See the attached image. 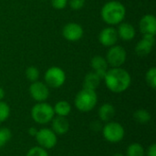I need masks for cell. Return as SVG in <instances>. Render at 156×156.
Returning a JSON list of instances; mask_svg holds the SVG:
<instances>
[{"instance_id": "6", "label": "cell", "mask_w": 156, "mask_h": 156, "mask_svg": "<svg viewBox=\"0 0 156 156\" xmlns=\"http://www.w3.org/2000/svg\"><path fill=\"white\" fill-rule=\"evenodd\" d=\"M44 80L48 87L58 89L63 86L66 81V73L61 68L53 66L48 69L45 72Z\"/></svg>"}, {"instance_id": "25", "label": "cell", "mask_w": 156, "mask_h": 156, "mask_svg": "<svg viewBox=\"0 0 156 156\" xmlns=\"http://www.w3.org/2000/svg\"><path fill=\"white\" fill-rule=\"evenodd\" d=\"M39 75H40V72H39L38 69L34 66H30L26 69V77L30 82L38 80Z\"/></svg>"}, {"instance_id": "12", "label": "cell", "mask_w": 156, "mask_h": 156, "mask_svg": "<svg viewBox=\"0 0 156 156\" xmlns=\"http://www.w3.org/2000/svg\"><path fill=\"white\" fill-rule=\"evenodd\" d=\"M118 33L117 30L112 27H108L103 28L99 34V41L104 47H112L116 45L118 41Z\"/></svg>"}, {"instance_id": "11", "label": "cell", "mask_w": 156, "mask_h": 156, "mask_svg": "<svg viewBox=\"0 0 156 156\" xmlns=\"http://www.w3.org/2000/svg\"><path fill=\"white\" fill-rule=\"evenodd\" d=\"M155 43V36L154 35H144L143 38L138 41L135 46V53L139 57H145L148 56Z\"/></svg>"}, {"instance_id": "29", "label": "cell", "mask_w": 156, "mask_h": 156, "mask_svg": "<svg viewBox=\"0 0 156 156\" xmlns=\"http://www.w3.org/2000/svg\"><path fill=\"white\" fill-rule=\"evenodd\" d=\"M102 126L103 125L101 124V121H93L90 124V128L92 131H94V132H101Z\"/></svg>"}, {"instance_id": "3", "label": "cell", "mask_w": 156, "mask_h": 156, "mask_svg": "<svg viewBox=\"0 0 156 156\" xmlns=\"http://www.w3.org/2000/svg\"><path fill=\"white\" fill-rule=\"evenodd\" d=\"M98 103V95L96 90L82 88L74 99L75 107L81 112L92 111Z\"/></svg>"}, {"instance_id": "14", "label": "cell", "mask_w": 156, "mask_h": 156, "mask_svg": "<svg viewBox=\"0 0 156 156\" xmlns=\"http://www.w3.org/2000/svg\"><path fill=\"white\" fill-rule=\"evenodd\" d=\"M90 66H91L93 71L101 80H103L106 75V72L108 70V67H109L106 58L102 56L96 55L90 59Z\"/></svg>"}, {"instance_id": "30", "label": "cell", "mask_w": 156, "mask_h": 156, "mask_svg": "<svg viewBox=\"0 0 156 156\" xmlns=\"http://www.w3.org/2000/svg\"><path fill=\"white\" fill-rule=\"evenodd\" d=\"M145 156H156V144H152L145 150Z\"/></svg>"}, {"instance_id": "20", "label": "cell", "mask_w": 156, "mask_h": 156, "mask_svg": "<svg viewBox=\"0 0 156 156\" xmlns=\"http://www.w3.org/2000/svg\"><path fill=\"white\" fill-rule=\"evenodd\" d=\"M133 119L140 124H146L152 120V114L145 109H139L133 112Z\"/></svg>"}, {"instance_id": "7", "label": "cell", "mask_w": 156, "mask_h": 156, "mask_svg": "<svg viewBox=\"0 0 156 156\" xmlns=\"http://www.w3.org/2000/svg\"><path fill=\"white\" fill-rule=\"evenodd\" d=\"M35 138L38 146L46 150H50L54 148L58 144V135L51 130V128L39 129Z\"/></svg>"}, {"instance_id": "8", "label": "cell", "mask_w": 156, "mask_h": 156, "mask_svg": "<svg viewBox=\"0 0 156 156\" xmlns=\"http://www.w3.org/2000/svg\"><path fill=\"white\" fill-rule=\"evenodd\" d=\"M105 58L109 66H111L112 68H119L125 63L127 53L124 48H122V46L114 45L112 47H110Z\"/></svg>"}, {"instance_id": "21", "label": "cell", "mask_w": 156, "mask_h": 156, "mask_svg": "<svg viewBox=\"0 0 156 156\" xmlns=\"http://www.w3.org/2000/svg\"><path fill=\"white\" fill-rule=\"evenodd\" d=\"M126 156H145V149L139 143L131 144L126 149Z\"/></svg>"}, {"instance_id": "9", "label": "cell", "mask_w": 156, "mask_h": 156, "mask_svg": "<svg viewBox=\"0 0 156 156\" xmlns=\"http://www.w3.org/2000/svg\"><path fill=\"white\" fill-rule=\"evenodd\" d=\"M28 91L31 98L37 102L46 101L49 97V87L42 81L31 82Z\"/></svg>"}, {"instance_id": "4", "label": "cell", "mask_w": 156, "mask_h": 156, "mask_svg": "<svg viewBox=\"0 0 156 156\" xmlns=\"http://www.w3.org/2000/svg\"><path fill=\"white\" fill-rule=\"evenodd\" d=\"M54 117L53 106L46 101L37 102L31 109V118L37 124L45 125L49 123Z\"/></svg>"}, {"instance_id": "33", "label": "cell", "mask_w": 156, "mask_h": 156, "mask_svg": "<svg viewBox=\"0 0 156 156\" xmlns=\"http://www.w3.org/2000/svg\"><path fill=\"white\" fill-rule=\"evenodd\" d=\"M112 156H126L123 154H121V153H117V154H114Z\"/></svg>"}, {"instance_id": "13", "label": "cell", "mask_w": 156, "mask_h": 156, "mask_svg": "<svg viewBox=\"0 0 156 156\" xmlns=\"http://www.w3.org/2000/svg\"><path fill=\"white\" fill-rule=\"evenodd\" d=\"M139 28L143 35H154L156 34V17L154 15H144L140 22Z\"/></svg>"}, {"instance_id": "1", "label": "cell", "mask_w": 156, "mask_h": 156, "mask_svg": "<svg viewBox=\"0 0 156 156\" xmlns=\"http://www.w3.org/2000/svg\"><path fill=\"white\" fill-rule=\"evenodd\" d=\"M103 80L108 90L113 93H122L126 91L132 83L130 73L121 67L108 69Z\"/></svg>"}, {"instance_id": "28", "label": "cell", "mask_w": 156, "mask_h": 156, "mask_svg": "<svg viewBox=\"0 0 156 156\" xmlns=\"http://www.w3.org/2000/svg\"><path fill=\"white\" fill-rule=\"evenodd\" d=\"M50 3H51L52 7H54L55 9L62 10L67 6L69 1L68 0H50Z\"/></svg>"}, {"instance_id": "15", "label": "cell", "mask_w": 156, "mask_h": 156, "mask_svg": "<svg viewBox=\"0 0 156 156\" xmlns=\"http://www.w3.org/2000/svg\"><path fill=\"white\" fill-rule=\"evenodd\" d=\"M51 122V130L57 135H64L69 130V122L67 117L56 116L52 119Z\"/></svg>"}, {"instance_id": "26", "label": "cell", "mask_w": 156, "mask_h": 156, "mask_svg": "<svg viewBox=\"0 0 156 156\" xmlns=\"http://www.w3.org/2000/svg\"><path fill=\"white\" fill-rule=\"evenodd\" d=\"M26 156H48V150L40 147V146H34L32 148H30Z\"/></svg>"}, {"instance_id": "2", "label": "cell", "mask_w": 156, "mask_h": 156, "mask_svg": "<svg viewBox=\"0 0 156 156\" xmlns=\"http://www.w3.org/2000/svg\"><path fill=\"white\" fill-rule=\"evenodd\" d=\"M101 16L102 20L108 25H119L125 18L126 8L119 1H109L103 5L101 10Z\"/></svg>"}, {"instance_id": "24", "label": "cell", "mask_w": 156, "mask_h": 156, "mask_svg": "<svg viewBox=\"0 0 156 156\" xmlns=\"http://www.w3.org/2000/svg\"><path fill=\"white\" fill-rule=\"evenodd\" d=\"M10 112L11 110L9 105L4 101H0V123L5 122L9 118Z\"/></svg>"}, {"instance_id": "27", "label": "cell", "mask_w": 156, "mask_h": 156, "mask_svg": "<svg viewBox=\"0 0 156 156\" xmlns=\"http://www.w3.org/2000/svg\"><path fill=\"white\" fill-rule=\"evenodd\" d=\"M69 3L72 10H80L84 7L86 0H69Z\"/></svg>"}, {"instance_id": "22", "label": "cell", "mask_w": 156, "mask_h": 156, "mask_svg": "<svg viewBox=\"0 0 156 156\" xmlns=\"http://www.w3.org/2000/svg\"><path fill=\"white\" fill-rule=\"evenodd\" d=\"M145 80L147 85L152 88L153 90L156 89V68L155 67H152L150 68L146 74H145Z\"/></svg>"}, {"instance_id": "19", "label": "cell", "mask_w": 156, "mask_h": 156, "mask_svg": "<svg viewBox=\"0 0 156 156\" xmlns=\"http://www.w3.org/2000/svg\"><path fill=\"white\" fill-rule=\"evenodd\" d=\"M55 115L60 117H67L71 112V105L67 101H58L53 106Z\"/></svg>"}, {"instance_id": "10", "label": "cell", "mask_w": 156, "mask_h": 156, "mask_svg": "<svg viewBox=\"0 0 156 156\" xmlns=\"http://www.w3.org/2000/svg\"><path fill=\"white\" fill-rule=\"evenodd\" d=\"M83 34H84L83 27L80 24L74 22L66 24L62 29V35L64 38L71 42L80 40L83 37Z\"/></svg>"}, {"instance_id": "31", "label": "cell", "mask_w": 156, "mask_h": 156, "mask_svg": "<svg viewBox=\"0 0 156 156\" xmlns=\"http://www.w3.org/2000/svg\"><path fill=\"white\" fill-rule=\"evenodd\" d=\"M37 131H38V129H37L36 127H30L29 129H28V134L31 136V137H35L36 136V134H37Z\"/></svg>"}, {"instance_id": "23", "label": "cell", "mask_w": 156, "mask_h": 156, "mask_svg": "<svg viewBox=\"0 0 156 156\" xmlns=\"http://www.w3.org/2000/svg\"><path fill=\"white\" fill-rule=\"evenodd\" d=\"M12 132L6 127L0 128V149L3 148L11 139Z\"/></svg>"}, {"instance_id": "17", "label": "cell", "mask_w": 156, "mask_h": 156, "mask_svg": "<svg viewBox=\"0 0 156 156\" xmlns=\"http://www.w3.org/2000/svg\"><path fill=\"white\" fill-rule=\"evenodd\" d=\"M116 114V110L112 103H103L98 111L99 119L102 122H108L112 121Z\"/></svg>"}, {"instance_id": "5", "label": "cell", "mask_w": 156, "mask_h": 156, "mask_svg": "<svg viewBox=\"0 0 156 156\" xmlns=\"http://www.w3.org/2000/svg\"><path fill=\"white\" fill-rule=\"evenodd\" d=\"M103 138L111 144H118L122 142L125 136L124 127L117 122H108L101 129Z\"/></svg>"}, {"instance_id": "32", "label": "cell", "mask_w": 156, "mask_h": 156, "mask_svg": "<svg viewBox=\"0 0 156 156\" xmlns=\"http://www.w3.org/2000/svg\"><path fill=\"white\" fill-rule=\"evenodd\" d=\"M5 92L4 90V89L2 87H0V101H3V99L5 98Z\"/></svg>"}, {"instance_id": "16", "label": "cell", "mask_w": 156, "mask_h": 156, "mask_svg": "<svg viewBox=\"0 0 156 156\" xmlns=\"http://www.w3.org/2000/svg\"><path fill=\"white\" fill-rule=\"evenodd\" d=\"M118 37L124 41L133 40L136 35V30L134 27L128 22H122L119 24L118 28L116 29Z\"/></svg>"}, {"instance_id": "18", "label": "cell", "mask_w": 156, "mask_h": 156, "mask_svg": "<svg viewBox=\"0 0 156 156\" xmlns=\"http://www.w3.org/2000/svg\"><path fill=\"white\" fill-rule=\"evenodd\" d=\"M101 80H102L94 71H90V72L87 73L86 76L84 77L83 88L84 89H89V90H96L99 88Z\"/></svg>"}]
</instances>
